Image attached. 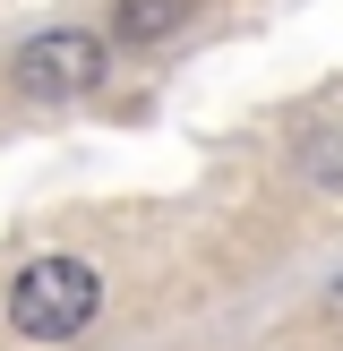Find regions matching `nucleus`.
Listing matches in <instances>:
<instances>
[{"label": "nucleus", "mask_w": 343, "mask_h": 351, "mask_svg": "<svg viewBox=\"0 0 343 351\" xmlns=\"http://www.w3.org/2000/svg\"><path fill=\"white\" fill-rule=\"evenodd\" d=\"M95 300H103L95 266H78V257H34V266L9 283V326L26 343H69V335H86Z\"/></svg>", "instance_id": "nucleus-1"}, {"label": "nucleus", "mask_w": 343, "mask_h": 351, "mask_svg": "<svg viewBox=\"0 0 343 351\" xmlns=\"http://www.w3.org/2000/svg\"><path fill=\"white\" fill-rule=\"evenodd\" d=\"M17 95H34V103H69V95H86V86L103 77V43L95 34H78V26H51V34H34L26 51H17Z\"/></svg>", "instance_id": "nucleus-2"}, {"label": "nucleus", "mask_w": 343, "mask_h": 351, "mask_svg": "<svg viewBox=\"0 0 343 351\" xmlns=\"http://www.w3.org/2000/svg\"><path fill=\"white\" fill-rule=\"evenodd\" d=\"M180 17H189V0H120V17H112V26L129 34V43H163Z\"/></svg>", "instance_id": "nucleus-3"}]
</instances>
